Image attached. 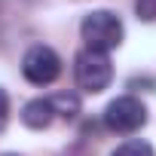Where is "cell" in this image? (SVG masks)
I'll use <instances>...</instances> for the list:
<instances>
[{"mask_svg": "<svg viewBox=\"0 0 156 156\" xmlns=\"http://www.w3.org/2000/svg\"><path fill=\"white\" fill-rule=\"evenodd\" d=\"M80 34H83V40H86V49L107 55L110 49H116V46L122 43L126 28H122V22H119L116 12H110V9H95V12H89V16L83 19Z\"/></svg>", "mask_w": 156, "mask_h": 156, "instance_id": "cell-1", "label": "cell"}, {"mask_svg": "<svg viewBox=\"0 0 156 156\" xmlns=\"http://www.w3.org/2000/svg\"><path fill=\"white\" fill-rule=\"evenodd\" d=\"M73 76H76V86L89 95H98L110 86L113 80V67H110V58L104 52H92V49H83L76 55V64H73Z\"/></svg>", "mask_w": 156, "mask_h": 156, "instance_id": "cell-2", "label": "cell"}, {"mask_svg": "<svg viewBox=\"0 0 156 156\" xmlns=\"http://www.w3.org/2000/svg\"><path fill=\"white\" fill-rule=\"evenodd\" d=\"M104 126L110 132H116V135H132V132L147 126V107L138 98H132V95L113 98L104 107Z\"/></svg>", "mask_w": 156, "mask_h": 156, "instance_id": "cell-3", "label": "cell"}, {"mask_svg": "<svg viewBox=\"0 0 156 156\" xmlns=\"http://www.w3.org/2000/svg\"><path fill=\"white\" fill-rule=\"evenodd\" d=\"M22 73H25V80L34 83V86H49L58 80V73H61V58L55 55L52 46H31L22 58Z\"/></svg>", "mask_w": 156, "mask_h": 156, "instance_id": "cell-4", "label": "cell"}, {"mask_svg": "<svg viewBox=\"0 0 156 156\" xmlns=\"http://www.w3.org/2000/svg\"><path fill=\"white\" fill-rule=\"evenodd\" d=\"M55 119V113H52V104H49V98H34V101H28L25 107H22V122L28 126V129H49V122Z\"/></svg>", "mask_w": 156, "mask_h": 156, "instance_id": "cell-5", "label": "cell"}, {"mask_svg": "<svg viewBox=\"0 0 156 156\" xmlns=\"http://www.w3.org/2000/svg\"><path fill=\"white\" fill-rule=\"evenodd\" d=\"M49 104H52V113H55V116H64V119H73L76 113H80V98H76V95H67V92L52 95Z\"/></svg>", "mask_w": 156, "mask_h": 156, "instance_id": "cell-6", "label": "cell"}, {"mask_svg": "<svg viewBox=\"0 0 156 156\" xmlns=\"http://www.w3.org/2000/svg\"><path fill=\"white\" fill-rule=\"evenodd\" d=\"M110 156H156V153H153V147H150L147 141H126V144H119Z\"/></svg>", "mask_w": 156, "mask_h": 156, "instance_id": "cell-7", "label": "cell"}, {"mask_svg": "<svg viewBox=\"0 0 156 156\" xmlns=\"http://www.w3.org/2000/svg\"><path fill=\"white\" fill-rule=\"evenodd\" d=\"M138 16L147 19V22H153L156 19V0H138Z\"/></svg>", "mask_w": 156, "mask_h": 156, "instance_id": "cell-8", "label": "cell"}, {"mask_svg": "<svg viewBox=\"0 0 156 156\" xmlns=\"http://www.w3.org/2000/svg\"><path fill=\"white\" fill-rule=\"evenodd\" d=\"M6 119H9V95L6 89H0V132L6 129Z\"/></svg>", "mask_w": 156, "mask_h": 156, "instance_id": "cell-9", "label": "cell"}, {"mask_svg": "<svg viewBox=\"0 0 156 156\" xmlns=\"http://www.w3.org/2000/svg\"><path fill=\"white\" fill-rule=\"evenodd\" d=\"M3 156H16V153H3Z\"/></svg>", "mask_w": 156, "mask_h": 156, "instance_id": "cell-10", "label": "cell"}]
</instances>
